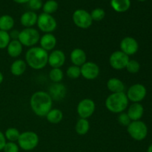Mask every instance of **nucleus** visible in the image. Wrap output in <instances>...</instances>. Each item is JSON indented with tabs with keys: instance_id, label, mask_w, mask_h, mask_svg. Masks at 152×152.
Returning <instances> with one entry per match:
<instances>
[{
	"instance_id": "obj_27",
	"label": "nucleus",
	"mask_w": 152,
	"mask_h": 152,
	"mask_svg": "<svg viewBox=\"0 0 152 152\" xmlns=\"http://www.w3.org/2000/svg\"><path fill=\"white\" fill-rule=\"evenodd\" d=\"M48 77L50 81L53 82V83H61L64 78V73L61 68H51V70L49 71Z\"/></svg>"
},
{
	"instance_id": "obj_25",
	"label": "nucleus",
	"mask_w": 152,
	"mask_h": 152,
	"mask_svg": "<svg viewBox=\"0 0 152 152\" xmlns=\"http://www.w3.org/2000/svg\"><path fill=\"white\" fill-rule=\"evenodd\" d=\"M14 19L11 16L7 14L0 16V31L9 32L14 27Z\"/></svg>"
},
{
	"instance_id": "obj_43",
	"label": "nucleus",
	"mask_w": 152,
	"mask_h": 152,
	"mask_svg": "<svg viewBox=\"0 0 152 152\" xmlns=\"http://www.w3.org/2000/svg\"><path fill=\"white\" fill-rule=\"evenodd\" d=\"M151 1H152V0H151Z\"/></svg>"
},
{
	"instance_id": "obj_33",
	"label": "nucleus",
	"mask_w": 152,
	"mask_h": 152,
	"mask_svg": "<svg viewBox=\"0 0 152 152\" xmlns=\"http://www.w3.org/2000/svg\"><path fill=\"white\" fill-rule=\"evenodd\" d=\"M10 41H11V39L9 35V32L0 31V49L2 50V49L7 48Z\"/></svg>"
},
{
	"instance_id": "obj_15",
	"label": "nucleus",
	"mask_w": 152,
	"mask_h": 152,
	"mask_svg": "<svg viewBox=\"0 0 152 152\" xmlns=\"http://www.w3.org/2000/svg\"><path fill=\"white\" fill-rule=\"evenodd\" d=\"M48 94L51 99L55 101H61L66 96V86L61 83H52L48 88Z\"/></svg>"
},
{
	"instance_id": "obj_16",
	"label": "nucleus",
	"mask_w": 152,
	"mask_h": 152,
	"mask_svg": "<svg viewBox=\"0 0 152 152\" xmlns=\"http://www.w3.org/2000/svg\"><path fill=\"white\" fill-rule=\"evenodd\" d=\"M39 42L40 44L39 47L48 52L54 50L55 47L57 44V39H56V37L52 33L44 34L40 37Z\"/></svg>"
},
{
	"instance_id": "obj_20",
	"label": "nucleus",
	"mask_w": 152,
	"mask_h": 152,
	"mask_svg": "<svg viewBox=\"0 0 152 152\" xmlns=\"http://www.w3.org/2000/svg\"><path fill=\"white\" fill-rule=\"evenodd\" d=\"M107 88L111 94L124 92L126 89L124 83L121 80L116 77H111L107 81Z\"/></svg>"
},
{
	"instance_id": "obj_2",
	"label": "nucleus",
	"mask_w": 152,
	"mask_h": 152,
	"mask_svg": "<svg viewBox=\"0 0 152 152\" xmlns=\"http://www.w3.org/2000/svg\"><path fill=\"white\" fill-rule=\"evenodd\" d=\"M27 65L34 70L43 69L48 65V53L41 47H31L28 48L25 55Z\"/></svg>"
},
{
	"instance_id": "obj_19",
	"label": "nucleus",
	"mask_w": 152,
	"mask_h": 152,
	"mask_svg": "<svg viewBox=\"0 0 152 152\" xmlns=\"http://www.w3.org/2000/svg\"><path fill=\"white\" fill-rule=\"evenodd\" d=\"M37 19L38 15L34 11L29 10L22 13L20 17V23L25 28H34V25H37Z\"/></svg>"
},
{
	"instance_id": "obj_32",
	"label": "nucleus",
	"mask_w": 152,
	"mask_h": 152,
	"mask_svg": "<svg viewBox=\"0 0 152 152\" xmlns=\"http://www.w3.org/2000/svg\"><path fill=\"white\" fill-rule=\"evenodd\" d=\"M126 69L130 74H137L140 70V64L135 59H129Z\"/></svg>"
},
{
	"instance_id": "obj_9",
	"label": "nucleus",
	"mask_w": 152,
	"mask_h": 152,
	"mask_svg": "<svg viewBox=\"0 0 152 152\" xmlns=\"http://www.w3.org/2000/svg\"><path fill=\"white\" fill-rule=\"evenodd\" d=\"M96 104L93 99L85 98L79 102L77 107V111L80 118L88 119L95 112Z\"/></svg>"
},
{
	"instance_id": "obj_6",
	"label": "nucleus",
	"mask_w": 152,
	"mask_h": 152,
	"mask_svg": "<svg viewBox=\"0 0 152 152\" xmlns=\"http://www.w3.org/2000/svg\"><path fill=\"white\" fill-rule=\"evenodd\" d=\"M127 132L132 139L137 141H142L148 135V127L142 120L132 121L128 126Z\"/></svg>"
},
{
	"instance_id": "obj_37",
	"label": "nucleus",
	"mask_w": 152,
	"mask_h": 152,
	"mask_svg": "<svg viewBox=\"0 0 152 152\" xmlns=\"http://www.w3.org/2000/svg\"><path fill=\"white\" fill-rule=\"evenodd\" d=\"M6 142H7V140H6L4 133L1 131H0V151H2Z\"/></svg>"
},
{
	"instance_id": "obj_21",
	"label": "nucleus",
	"mask_w": 152,
	"mask_h": 152,
	"mask_svg": "<svg viewBox=\"0 0 152 152\" xmlns=\"http://www.w3.org/2000/svg\"><path fill=\"white\" fill-rule=\"evenodd\" d=\"M26 62L23 59H17L13 61L10 67V71L12 75L15 77H20L22 74H25L27 69Z\"/></svg>"
},
{
	"instance_id": "obj_29",
	"label": "nucleus",
	"mask_w": 152,
	"mask_h": 152,
	"mask_svg": "<svg viewBox=\"0 0 152 152\" xmlns=\"http://www.w3.org/2000/svg\"><path fill=\"white\" fill-rule=\"evenodd\" d=\"M58 7H59V4L56 0H48L43 4V13L51 15L58 10Z\"/></svg>"
},
{
	"instance_id": "obj_14",
	"label": "nucleus",
	"mask_w": 152,
	"mask_h": 152,
	"mask_svg": "<svg viewBox=\"0 0 152 152\" xmlns=\"http://www.w3.org/2000/svg\"><path fill=\"white\" fill-rule=\"evenodd\" d=\"M65 61H66V56H65V53L62 50L56 49L48 53V64L52 68H61V67L63 66L64 64L65 63Z\"/></svg>"
},
{
	"instance_id": "obj_11",
	"label": "nucleus",
	"mask_w": 152,
	"mask_h": 152,
	"mask_svg": "<svg viewBox=\"0 0 152 152\" xmlns=\"http://www.w3.org/2000/svg\"><path fill=\"white\" fill-rule=\"evenodd\" d=\"M129 56L122 52L121 50H115L109 57L110 66L114 70L121 71L125 69L129 61Z\"/></svg>"
},
{
	"instance_id": "obj_24",
	"label": "nucleus",
	"mask_w": 152,
	"mask_h": 152,
	"mask_svg": "<svg viewBox=\"0 0 152 152\" xmlns=\"http://www.w3.org/2000/svg\"><path fill=\"white\" fill-rule=\"evenodd\" d=\"M63 112L58 108H52L45 116L48 122L51 124H58L63 119Z\"/></svg>"
},
{
	"instance_id": "obj_22",
	"label": "nucleus",
	"mask_w": 152,
	"mask_h": 152,
	"mask_svg": "<svg viewBox=\"0 0 152 152\" xmlns=\"http://www.w3.org/2000/svg\"><path fill=\"white\" fill-rule=\"evenodd\" d=\"M7 53L10 57L17 58L23 51V45L18 39L11 40L7 47Z\"/></svg>"
},
{
	"instance_id": "obj_1",
	"label": "nucleus",
	"mask_w": 152,
	"mask_h": 152,
	"mask_svg": "<svg viewBox=\"0 0 152 152\" xmlns=\"http://www.w3.org/2000/svg\"><path fill=\"white\" fill-rule=\"evenodd\" d=\"M30 105L32 111L36 115L44 117L52 109L53 99L48 92L38 91L31 95Z\"/></svg>"
},
{
	"instance_id": "obj_31",
	"label": "nucleus",
	"mask_w": 152,
	"mask_h": 152,
	"mask_svg": "<svg viewBox=\"0 0 152 152\" xmlns=\"http://www.w3.org/2000/svg\"><path fill=\"white\" fill-rule=\"evenodd\" d=\"M91 16L92 20L96 21V22H99L102 21L104 18L105 17V11L104 9L101 8V7H96V8L94 9L90 13Z\"/></svg>"
},
{
	"instance_id": "obj_38",
	"label": "nucleus",
	"mask_w": 152,
	"mask_h": 152,
	"mask_svg": "<svg viewBox=\"0 0 152 152\" xmlns=\"http://www.w3.org/2000/svg\"><path fill=\"white\" fill-rule=\"evenodd\" d=\"M19 32H20V31H17V30H11L10 32L9 33V35H10V39H11V40L18 39V38H19Z\"/></svg>"
},
{
	"instance_id": "obj_26",
	"label": "nucleus",
	"mask_w": 152,
	"mask_h": 152,
	"mask_svg": "<svg viewBox=\"0 0 152 152\" xmlns=\"http://www.w3.org/2000/svg\"><path fill=\"white\" fill-rule=\"evenodd\" d=\"M90 130V123L88 119L80 118L75 125V132L77 134L83 136Z\"/></svg>"
},
{
	"instance_id": "obj_18",
	"label": "nucleus",
	"mask_w": 152,
	"mask_h": 152,
	"mask_svg": "<svg viewBox=\"0 0 152 152\" xmlns=\"http://www.w3.org/2000/svg\"><path fill=\"white\" fill-rule=\"evenodd\" d=\"M132 121L140 120L144 114V108L140 102H135L128 107V111L126 112Z\"/></svg>"
},
{
	"instance_id": "obj_3",
	"label": "nucleus",
	"mask_w": 152,
	"mask_h": 152,
	"mask_svg": "<svg viewBox=\"0 0 152 152\" xmlns=\"http://www.w3.org/2000/svg\"><path fill=\"white\" fill-rule=\"evenodd\" d=\"M129 100L125 92L111 94L105 102V108L113 114L124 112L129 107Z\"/></svg>"
},
{
	"instance_id": "obj_34",
	"label": "nucleus",
	"mask_w": 152,
	"mask_h": 152,
	"mask_svg": "<svg viewBox=\"0 0 152 152\" xmlns=\"http://www.w3.org/2000/svg\"><path fill=\"white\" fill-rule=\"evenodd\" d=\"M117 121H118L119 124L122 126H125V127H128L129 124L131 123L132 120L129 118V115L126 112H122L119 114L118 117H117Z\"/></svg>"
},
{
	"instance_id": "obj_23",
	"label": "nucleus",
	"mask_w": 152,
	"mask_h": 152,
	"mask_svg": "<svg viewBox=\"0 0 152 152\" xmlns=\"http://www.w3.org/2000/svg\"><path fill=\"white\" fill-rule=\"evenodd\" d=\"M111 7L117 13H125L131 7V0H111Z\"/></svg>"
},
{
	"instance_id": "obj_36",
	"label": "nucleus",
	"mask_w": 152,
	"mask_h": 152,
	"mask_svg": "<svg viewBox=\"0 0 152 152\" xmlns=\"http://www.w3.org/2000/svg\"><path fill=\"white\" fill-rule=\"evenodd\" d=\"M28 7L32 11H36L42 8L43 3L42 0H30L28 3Z\"/></svg>"
},
{
	"instance_id": "obj_5",
	"label": "nucleus",
	"mask_w": 152,
	"mask_h": 152,
	"mask_svg": "<svg viewBox=\"0 0 152 152\" xmlns=\"http://www.w3.org/2000/svg\"><path fill=\"white\" fill-rule=\"evenodd\" d=\"M39 31L34 28H24L19 32L18 40L25 47H34L40 39Z\"/></svg>"
},
{
	"instance_id": "obj_30",
	"label": "nucleus",
	"mask_w": 152,
	"mask_h": 152,
	"mask_svg": "<svg viewBox=\"0 0 152 152\" xmlns=\"http://www.w3.org/2000/svg\"><path fill=\"white\" fill-rule=\"evenodd\" d=\"M67 77H69L72 80H76L81 77V70L80 67L76 66V65H71L68 67L66 70Z\"/></svg>"
},
{
	"instance_id": "obj_41",
	"label": "nucleus",
	"mask_w": 152,
	"mask_h": 152,
	"mask_svg": "<svg viewBox=\"0 0 152 152\" xmlns=\"http://www.w3.org/2000/svg\"><path fill=\"white\" fill-rule=\"evenodd\" d=\"M147 152H152V144L148 146V149H147Z\"/></svg>"
},
{
	"instance_id": "obj_40",
	"label": "nucleus",
	"mask_w": 152,
	"mask_h": 152,
	"mask_svg": "<svg viewBox=\"0 0 152 152\" xmlns=\"http://www.w3.org/2000/svg\"><path fill=\"white\" fill-rule=\"evenodd\" d=\"M3 80H4V76H3L2 73L0 71V85L3 83Z\"/></svg>"
},
{
	"instance_id": "obj_4",
	"label": "nucleus",
	"mask_w": 152,
	"mask_h": 152,
	"mask_svg": "<svg viewBox=\"0 0 152 152\" xmlns=\"http://www.w3.org/2000/svg\"><path fill=\"white\" fill-rule=\"evenodd\" d=\"M39 142V137L36 132L27 131L20 134L17 144L19 148L24 151H32L37 147Z\"/></svg>"
},
{
	"instance_id": "obj_39",
	"label": "nucleus",
	"mask_w": 152,
	"mask_h": 152,
	"mask_svg": "<svg viewBox=\"0 0 152 152\" xmlns=\"http://www.w3.org/2000/svg\"><path fill=\"white\" fill-rule=\"evenodd\" d=\"M13 1L17 4H28L30 0H13Z\"/></svg>"
},
{
	"instance_id": "obj_17",
	"label": "nucleus",
	"mask_w": 152,
	"mask_h": 152,
	"mask_svg": "<svg viewBox=\"0 0 152 152\" xmlns=\"http://www.w3.org/2000/svg\"><path fill=\"white\" fill-rule=\"evenodd\" d=\"M70 59L71 63L76 66L81 67L87 62V54L82 48H74L70 53Z\"/></svg>"
},
{
	"instance_id": "obj_7",
	"label": "nucleus",
	"mask_w": 152,
	"mask_h": 152,
	"mask_svg": "<svg viewBox=\"0 0 152 152\" xmlns=\"http://www.w3.org/2000/svg\"><path fill=\"white\" fill-rule=\"evenodd\" d=\"M39 30L45 34L53 33L57 28V22L52 15L42 13L38 16L37 22Z\"/></svg>"
},
{
	"instance_id": "obj_35",
	"label": "nucleus",
	"mask_w": 152,
	"mask_h": 152,
	"mask_svg": "<svg viewBox=\"0 0 152 152\" xmlns=\"http://www.w3.org/2000/svg\"><path fill=\"white\" fill-rule=\"evenodd\" d=\"M2 151L4 152H19V147L15 142H7Z\"/></svg>"
},
{
	"instance_id": "obj_13",
	"label": "nucleus",
	"mask_w": 152,
	"mask_h": 152,
	"mask_svg": "<svg viewBox=\"0 0 152 152\" xmlns=\"http://www.w3.org/2000/svg\"><path fill=\"white\" fill-rule=\"evenodd\" d=\"M120 48L122 52L129 56H133L139 50V43L132 37H126L120 41Z\"/></svg>"
},
{
	"instance_id": "obj_8",
	"label": "nucleus",
	"mask_w": 152,
	"mask_h": 152,
	"mask_svg": "<svg viewBox=\"0 0 152 152\" xmlns=\"http://www.w3.org/2000/svg\"><path fill=\"white\" fill-rule=\"evenodd\" d=\"M72 19L74 25L81 29H88L93 24L90 13L84 9H77L73 13Z\"/></svg>"
},
{
	"instance_id": "obj_12",
	"label": "nucleus",
	"mask_w": 152,
	"mask_h": 152,
	"mask_svg": "<svg viewBox=\"0 0 152 152\" xmlns=\"http://www.w3.org/2000/svg\"><path fill=\"white\" fill-rule=\"evenodd\" d=\"M81 76L88 80H94L99 77L100 69L99 65L94 62L87 61L80 67Z\"/></svg>"
},
{
	"instance_id": "obj_28",
	"label": "nucleus",
	"mask_w": 152,
	"mask_h": 152,
	"mask_svg": "<svg viewBox=\"0 0 152 152\" xmlns=\"http://www.w3.org/2000/svg\"><path fill=\"white\" fill-rule=\"evenodd\" d=\"M20 132L16 128L10 127L6 129L5 132L4 133V137L6 138V140L8 142H17L19 136H20Z\"/></svg>"
},
{
	"instance_id": "obj_10",
	"label": "nucleus",
	"mask_w": 152,
	"mask_h": 152,
	"mask_svg": "<svg viewBox=\"0 0 152 152\" xmlns=\"http://www.w3.org/2000/svg\"><path fill=\"white\" fill-rule=\"evenodd\" d=\"M126 94L129 100L135 103L142 102L145 99L147 94V90L143 85L136 83L130 86Z\"/></svg>"
},
{
	"instance_id": "obj_42",
	"label": "nucleus",
	"mask_w": 152,
	"mask_h": 152,
	"mask_svg": "<svg viewBox=\"0 0 152 152\" xmlns=\"http://www.w3.org/2000/svg\"><path fill=\"white\" fill-rule=\"evenodd\" d=\"M137 1H146V0H137Z\"/></svg>"
}]
</instances>
